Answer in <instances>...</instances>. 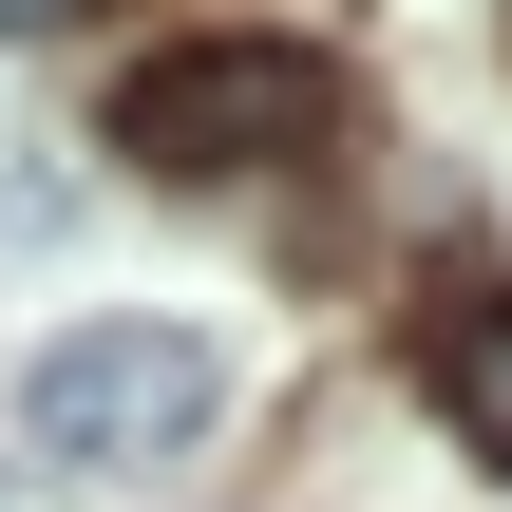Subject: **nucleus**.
Masks as SVG:
<instances>
[{
  "label": "nucleus",
  "mask_w": 512,
  "mask_h": 512,
  "mask_svg": "<svg viewBox=\"0 0 512 512\" xmlns=\"http://www.w3.org/2000/svg\"><path fill=\"white\" fill-rule=\"evenodd\" d=\"M38 19H76V0H0V38H38Z\"/></svg>",
  "instance_id": "20e7f679"
},
{
  "label": "nucleus",
  "mask_w": 512,
  "mask_h": 512,
  "mask_svg": "<svg viewBox=\"0 0 512 512\" xmlns=\"http://www.w3.org/2000/svg\"><path fill=\"white\" fill-rule=\"evenodd\" d=\"M323 114H342V95H323L304 38H171V57L114 76V152L171 171V190H209V171H285Z\"/></svg>",
  "instance_id": "f03ea898"
},
{
  "label": "nucleus",
  "mask_w": 512,
  "mask_h": 512,
  "mask_svg": "<svg viewBox=\"0 0 512 512\" xmlns=\"http://www.w3.org/2000/svg\"><path fill=\"white\" fill-rule=\"evenodd\" d=\"M418 399L512 475V304L494 285H437V304H418Z\"/></svg>",
  "instance_id": "7ed1b4c3"
},
{
  "label": "nucleus",
  "mask_w": 512,
  "mask_h": 512,
  "mask_svg": "<svg viewBox=\"0 0 512 512\" xmlns=\"http://www.w3.org/2000/svg\"><path fill=\"white\" fill-rule=\"evenodd\" d=\"M228 418V342L209 323H152V304H95L19 361V456L57 475H133V456H190Z\"/></svg>",
  "instance_id": "f257e3e1"
}]
</instances>
